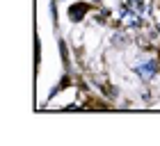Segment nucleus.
<instances>
[{
  "instance_id": "obj_1",
  "label": "nucleus",
  "mask_w": 160,
  "mask_h": 146,
  "mask_svg": "<svg viewBox=\"0 0 160 146\" xmlns=\"http://www.w3.org/2000/svg\"><path fill=\"white\" fill-rule=\"evenodd\" d=\"M135 71H137V75H140V78H144V80H151V78L156 75V62H153V60H147V62L137 64V66H135Z\"/></svg>"
}]
</instances>
